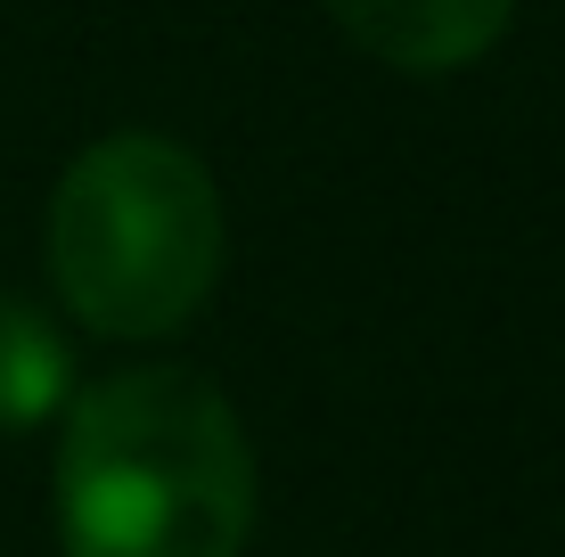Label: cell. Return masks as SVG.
<instances>
[{"label":"cell","mask_w":565,"mask_h":557,"mask_svg":"<svg viewBox=\"0 0 565 557\" xmlns=\"http://www.w3.org/2000/svg\"><path fill=\"white\" fill-rule=\"evenodd\" d=\"M66 394H74L66 336L50 329L42 303L0 296V427H42L50 410H66Z\"/></svg>","instance_id":"obj_4"},{"label":"cell","mask_w":565,"mask_h":557,"mask_svg":"<svg viewBox=\"0 0 565 557\" xmlns=\"http://www.w3.org/2000/svg\"><path fill=\"white\" fill-rule=\"evenodd\" d=\"M353 50H369L377 66H402V74H451V66H476L483 50L509 33L516 0H328Z\"/></svg>","instance_id":"obj_3"},{"label":"cell","mask_w":565,"mask_h":557,"mask_svg":"<svg viewBox=\"0 0 565 557\" xmlns=\"http://www.w3.org/2000/svg\"><path fill=\"white\" fill-rule=\"evenodd\" d=\"M50 279L99 336H172L222 279L213 172L164 131L83 148L50 197Z\"/></svg>","instance_id":"obj_2"},{"label":"cell","mask_w":565,"mask_h":557,"mask_svg":"<svg viewBox=\"0 0 565 557\" xmlns=\"http://www.w3.org/2000/svg\"><path fill=\"white\" fill-rule=\"evenodd\" d=\"M255 533V451L198 369H115L57 435L66 557H238Z\"/></svg>","instance_id":"obj_1"}]
</instances>
